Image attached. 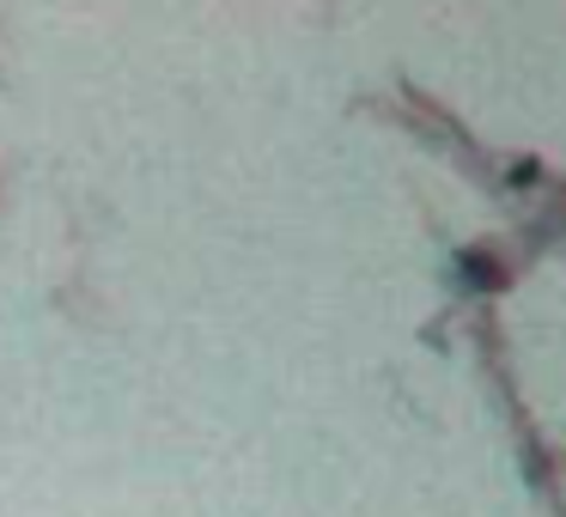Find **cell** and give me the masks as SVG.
<instances>
[{
    "instance_id": "cell-1",
    "label": "cell",
    "mask_w": 566,
    "mask_h": 517,
    "mask_svg": "<svg viewBox=\"0 0 566 517\" xmlns=\"http://www.w3.org/2000/svg\"><path fill=\"white\" fill-rule=\"evenodd\" d=\"M463 268L475 274L481 286H500V274H493V262H488V256H463Z\"/></svg>"
}]
</instances>
